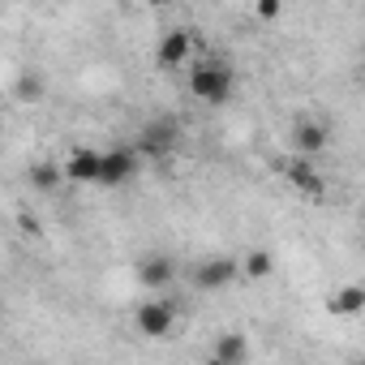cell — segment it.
Returning <instances> with one entry per match:
<instances>
[{
    "instance_id": "6da1fadb",
    "label": "cell",
    "mask_w": 365,
    "mask_h": 365,
    "mask_svg": "<svg viewBox=\"0 0 365 365\" xmlns=\"http://www.w3.org/2000/svg\"><path fill=\"white\" fill-rule=\"evenodd\" d=\"M232 86H237V73L228 65H194L190 69V91L202 103H228Z\"/></svg>"
},
{
    "instance_id": "7a4b0ae2",
    "label": "cell",
    "mask_w": 365,
    "mask_h": 365,
    "mask_svg": "<svg viewBox=\"0 0 365 365\" xmlns=\"http://www.w3.org/2000/svg\"><path fill=\"white\" fill-rule=\"evenodd\" d=\"M133 327H138L146 339H163V335H172V327H176V309H172V301H168V297H150V301H142L138 314H133Z\"/></svg>"
},
{
    "instance_id": "3957f363",
    "label": "cell",
    "mask_w": 365,
    "mask_h": 365,
    "mask_svg": "<svg viewBox=\"0 0 365 365\" xmlns=\"http://www.w3.org/2000/svg\"><path fill=\"white\" fill-rule=\"evenodd\" d=\"M133 172H138V150H129V146L99 150V185L103 190H116L125 180H133Z\"/></svg>"
},
{
    "instance_id": "277c9868",
    "label": "cell",
    "mask_w": 365,
    "mask_h": 365,
    "mask_svg": "<svg viewBox=\"0 0 365 365\" xmlns=\"http://www.w3.org/2000/svg\"><path fill=\"white\" fill-rule=\"evenodd\" d=\"M237 275H241V262H237V258H202V262L194 267V288L215 292V288H228Z\"/></svg>"
},
{
    "instance_id": "5b68a950",
    "label": "cell",
    "mask_w": 365,
    "mask_h": 365,
    "mask_svg": "<svg viewBox=\"0 0 365 365\" xmlns=\"http://www.w3.org/2000/svg\"><path fill=\"white\" fill-rule=\"evenodd\" d=\"M190 56H194L190 31H168V35L159 39V48H155V65H159V69H180Z\"/></svg>"
},
{
    "instance_id": "8992f818",
    "label": "cell",
    "mask_w": 365,
    "mask_h": 365,
    "mask_svg": "<svg viewBox=\"0 0 365 365\" xmlns=\"http://www.w3.org/2000/svg\"><path fill=\"white\" fill-rule=\"evenodd\" d=\"M65 180H73V185H99V150L91 146H78L65 163H61Z\"/></svg>"
},
{
    "instance_id": "52a82bcc",
    "label": "cell",
    "mask_w": 365,
    "mask_h": 365,
    "mask_svg": "<svg viewBox=\"0 0 365 365\" xmlns=\"http://www.w3.org/2000/svg\"><path fill=\"white\" fill-rule=\"evenodd\" d=\"M327 142H331V129L322 125V120H297L292 125V150L297 155H322L327 150Z\"/></svg>"
},
{
    "instance_id": "ba28073f",
    "label": "cell",
    "mask_w": 365,
    "mask_h": 365,
    "mask_svg": "<svg viewBox=\"0 0 365 365\" xmlns=\"http://www.w3.org/2000/svg\"><path fill=\"white\" fill-rule=\"evenodd\" d=\"M284 172H288V180L297 185V194H305V198H318L322 194V176H318V168H314L309 155H292Z\"/></svg>"
},
{
    "instance_id": "9c48e42d",
    "label": "cell",
    "mask_w": 365,
    "mask_h": 365,
    "mask_svg": "<svg viewBox=\"0 0 365 365\" xmlns=\"http://www.w3.org/2000/svg\"><path fill=\"white\" fill-rule=\"evenodd\" d=\"M172 146H176V129H172L168 120L146 125V129H142V138H138V155H146V159H163Z\"/></svg>"
},
{
    "instance_id": "30bf717a",
    "label": "cell",
    "mask_w": 365,
    "mask_h": 365,
    "mask_svg": "<svg viewBox=\"0 0 365 365\" xmlns=\"http://www.w3.org/2000/svg\"><path fill=\"white\" fill-rule=\"evenodd\" d=\"M138 279H142V288L163 292V288L176 279V262H172V258H146V262L138 267Z\"/></svg>"
},
{
    "instance_id": "8fae6325",
    "label": "cell",
    "mask_w": 365,
    "mask_h": 365,
    "mask_svg": "<svg viewBox=\"0 0 365 365\" xmlns=\"http://www.w3.org/2000/svg\"><path fill=\"white\" fill-rule=\"evenodd\" d=\"M327 309H331V314H344V318H356V314L365 309V288H361V284H344V288L327 301Z\"/></svg>"
},
{
    "instance_id": "7c38bea8",
    "label": "cell",
    "mask_w": 365,
    "mask_h": 365,
    "mask_svg": "<svg viewBox=\"0 0 365 365\" xmlns=\"http://www.w3.org/2000/svg\"><path fill=\"white\" fill-rule=\"evenodd\" d=\"M211 356H215L220 365H237V361H245V356H250V348H245V339H241L237 331H228V335H220V339H215Z\"/></svg>"
},
{
    "instance_id": "4fadbf2b",
    "label": "cell",
    "mask_w": 365,
    "mask_h": 365,
    "mask_svg": "<svg viewBox=\"0 0 365 365\" xmlns=\"http://www.w3.org/2000/svg\"><path fill=\"white\" fill-rule=\"evenodd\" d=\"M9 95H14L18 103H39V99L48 95V86H43V78H39V73H18V78H14V86H9Z\"/></svg>"
},
{
    "instance_id": "5bb4252c",
    "label": "cell",
    "mask_w": 365,
    "mask_h": 365,
    "mask_svg": "<svg viewBox=\"0 0 365 365\" xmlns=\"http://www.w3.org/2000/svg\"><path fill=\"white\" fill-rule=\"evenodd\" d=\"M61 180H65V172H61V163H56V159H39V163L31 168V185H35V190H43V194H48V190H56Z\"/></svg>"
},
{
    "instance_id": "9a60e30c",
    "label": "cell",
    "mask_w": 365,
    "mask_h": 365,
    "mask_svg": "<svg viewBox=\"0 0 365 365\" xmlns=\"http://www.w3.org/2000/svg\"><path fill=\"white\" fill-rule=\"evenodd\" d=\"M275 271V258L267 254V250H250L245 258H241V275H250V279H267Z\"/></svg>"
},
{
    "instance_id": "2e32d148",
    "label": "cell",
    "mask_w": 365,
    "mask_h": 365,
    "mask_svg": "<svg viewBox=\"0 0 365 365\" xmlns=\"http://www.w3.org/2000/svg\"><path fill=\"white\" fill-rule=\"evenodd\" d=\"M279 9H284L279 0H254V14H258L262 22H275V18H279Z\"/></svg>"
},
{
    "instance_id": "e0dca14e",
    "label": "cell",
    "mask_w": 365,
    "mask_h": 365,
    "mask_svg": "<svg viewBox=\"0 0 365 365\" xmlns=\"http://www.w3.org/2000/svg\"><path fill=\"white\" fill-rule=\"evenodd\" d=\"M150 5H159V9H163V5H176V0H150Z\"/></svg>"
}]
</instances>
